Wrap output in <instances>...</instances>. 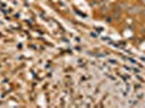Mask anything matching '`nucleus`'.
Returning a JSON list of instances; mask_svg holds the SVG:
<instances>
[{"label": "nucleus", "mask_w": 145, "mask_h": 108, "mask_svg": "<svg viewBox=\"0 0 145 108\" xmlns=\"http://www.w3.org/2000/svg\"><path fill=\"white\" fill-rule=\"evenodd\" d=\"M128 12H129L130 15H136V14L141 13V9H140V7L134 6V7H131V8L128 9Z\"/></svg>", "instance_id": "1"}, {"label": "nucleus", "mask_w": 145, "mask_h": 108, "mask_svg": "<svg viewBox=\"0 0 145 108\" xmlns=\"http://www.w3.org/2000/svg\"><path fill=\"white\" fill-rule=\"evenodd\" d=\"M118 9H119L120 11L124 10V9H127V3H126V2H125V3H124V2H122V3H120L119 6H118Z\"/></svg>", "instance_id": "2"}, {"label": "nucleus", "mask_w": 145, "mask_h": 108, "mask_svg": "<svg viewBox=\"0 0 145 108\" xmlns=\"http://www.w3.org/2000/svg\"><path fill=\"white\" fill-rule=\"evenodd\" d=\"M140 2H141L143 6H145V0H140Z\"/></svg>", "instance_id": "4"}, {"label": "nucleus", "mask_w": 145, "mask_h": 108, "mask_svg": "<svg viewBox=\"0 0 145 108\" xmlns=\"http://www.w3.org/2000/svg\"><path fill=\"white\" fill-rule=\"evenodd\" d=\"M141 14H142V16H144L145 17V8L143 9V10H141Z\"/></svg>", "instance_id": "3"}]
</instances>
